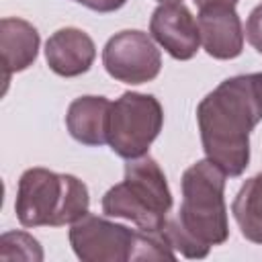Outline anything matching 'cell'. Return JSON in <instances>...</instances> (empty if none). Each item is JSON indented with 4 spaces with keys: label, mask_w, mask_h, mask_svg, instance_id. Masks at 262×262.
<instances>
[{
    "label": "cell",
    "mask_w": 262,
    "mask_h": 262,
    "mask_svg": "<svg viewBox=\"0 0 262 262\" xmlns=\"http://www.w3.org/2000/svg\"><path fill=\"white\" fill-rule=\"evenodd\" d=\"M39 31L25 18L6 16L0 20V51L4 66V82L10 80L12 74L25 72L39 53Z\"/></svg>",
    "instance_id": "11"
},
{
    "label": "cell",
    "mask_w": 262,
    "mask_h": 262,
    "mask_svg": "<svg viewBox=\"0 0 262 262\" xmlns=\"http://www.w3.org/2000/svg\"><path fill=\"white\" fill-rule=\"evenodd\" d=\"M227 174L209 158L184 170L180 188L182 203L176 217H168L164 233L174 248L190 260H201L213 246L227 242L229 221L225 207Z\"/></svg>",
    "instance_id": "2"
},
{
    "label": "cell",
    "mask_w": 262,
    "mask_h": 262,
    "mask_svg": "<svg viewBox=\"0 0 262 262\" xmlns=\"http://www.w3.org/2000/svg\"><path fill=\"white\" fill-rule=\"evenodd\" d=\"M0 260L41 262L43 250L39 242L27 231H6L0 237Z\"/></svg>",
    "instance_id": "14"
},
{
    "label": "cell",
    "mask_w": 262,
    "mask_h": 262,
    "mask_svg": "<svg viewBox=\"0 0 262 262\" xmlns=\"http://www.w3.org/2000/svg\"><path fill=\"white\" fill-rule=\"evenodd\" d=\"M262 121V74L223 80L196 106L205 156L227 176H242L250 164V133Z\"/></svg>",
    "instance_id": "1"
},
{
    "label": "cell",
    "mask_w": 262,
    "mask_h": 262,
    "mask_svg": "<svg viewBox=\"0 0 262 262\" xmlns=\"http://www.w3.org/2000/svg\"><path fill=\"white\" fill-rule=\"evenodd\" d=\"M246 39H248V43L258 51V53H262V4H258L252 12H250V16H248V20H246Z\"/></svg>",
    "instance_id": "15"
},
{
    "label": "cell",
    "mask_w": 262,
    "mask_h": 262,
    "mask_svg": "<svg viewBox=\"0 0 262 262\" xmlns=\"http://www.w3.org/2000/svg\"><path fill=\"white\" fill-rule=\"evenodd\" d=\"M102 66L117 82L145 84L158 78L162 70V53L147 33L127 29L106 41L102 49Z\"/></svg>",
    "instance_id": "7"
},
{
    "label": "cell",
    "mask_w": 262,
    "mask_h": 262,
    "mask_svg": "<svg viewBox=\"0 0 262 262\" xmlns=\"http://www.w3.org/2000/svg\"><path fill=\"white\" fill-rule=\"evenodd\" d=\"M96 57V45L88 33L76 27L55 31L45 43V61L61 78H76L90 70Z\"/></svg>",
    "instance_id": "10"
},
{
    "label": "cell",
    "mask_w": 262,
    "mask_h": 262,
    "mask_svg": "<svg viewBox=\"0 0 262 262\" xmlns=\"http://www.w3.org/2000/svg\"><path fill=\"white\" fill-rule=\"evenodd\" d=\"M172 209V192L164 170L151 156L127 160L123 182L102 196L106 217H123L145 231H160Z\"/></svg>",
    "instance_id": "4"
},
{
    "label": "cell",
    "mask_w": 262,
    "mask_h": 262,
    "mask_svg": "<svg viewBox=\"0 0 262 262\" xmlns=\"http://www.w3.org/2000/svg\"><path fill=\"white\" fill-rule=\"evenodd\" d=\"M137 229L86 213L70 227V246L82 262H129L133 260Z\"/></svg>",
    "instance_id": "6"
},
{
    "label": "cell",
    "mask_w": 262,
    "mask_h": 262,
    "mask_svg": "<svg viewBox=\"0 0 262 262\" xmlns=\"http://www.w3.org/2000/svg\"><path fill=\"white\" fill-rule=\"evenodd\" d=\"M160 4H170V2H182V0H158Z\"/></svg>",
    "instance_id": "18"
},
{
    "label": "cell",
    "mask_w": 262,
    "mask_h": 262,
    "mask_svg": "<svg viewBox=\"0 0 262 262\" xmlns=\"http://www.w3.org/2000/svg\"><path fill=\"white\" fill-rule=\"evenodd\" d=\"M86 8L94 12H115L127 4V0H84L82 2Z\"/></svg>",
    "instance_id": "16"
},
{
    "label": "cell",
    "mask_w": 262,
    "mask_h": 262,
    "mask_svg": "<svg viewBox=\"0 0 262 262\" xmlns=\"http://www.w3.org/2000/svg\"><path fill=\"white\" fill-rule=\"evenodd\" d=\"M239 0H194L196 8H209V6H237Z\"/></svg>",
    "instance_id": "17"
},
{
    "label": "cell",
    "mask_w": 262,
    "mask_h": 262,
    "mask_svg": "<svg viewBox=\"0 0 262 262\" xmlns=\"http://www.w3.org/2000/svg\"><path fill=\"white\" fill-rule=\"evenodd\" d=\"M162 127L164 108L154 94L123 92L111 102L106 137L111 149L125 160L145 156Z\"/></svg>",
    "instance_id": "5"
},
{
    "label": "cell",
    "mask_w": 262,
    "mask_h": 262,
    "mask_svg": "<svg viewBox=\"0 0 262 262\" xmlns=\"http://www.w3.org/2000/svg\"><path fill=\"white\" fill-rule=\"evenodd\" d=\"M231 213L242 235L252 244H262V172L242 184L231 203Z\"/></svg>",
    "instance_id": "13"
},
{
    "label": "cell",
    "mask_w": 262,
    "mask_h": 262,
    "mask_svg": "<svg viewBox=\"0 0 262 262\" xmlns=\"http://www.w3.org/2000/svg\"><path fill=\"white\" fill-rule=\"evenodd\" d=\"M88 186L72 174L29 168L18 178L14 213L23 227L72 225L88 213Z\"/></svg>",
    "instance_id": "3"
},
{
    "label": "cell",
    "mask_w": 262,
    "mask_h": 262,
    "mask_svg": "<svg viewBox=\"0 0 262 262\" xmlns=\"http://www.w3.org/2000/svg\"><path fill=\"white\" fill-rule=\"evenodd\" d=\"M108 113L111 100L104 96H80L70 102L66 113V127L70 135L84 145H104L108 143Z\"/></svg>",
    "instance_id": "12"
},
{
    "label": "cell",
    "mask_w": 262,
    "mask_h": 262,
    "mask_svg": "<svg viewBox=\"0 0 262 262\" xmlns=\"http://www.w3.org/2000/svg\"><path fill=\"white\" fill-rule=\"evenodd\" d=\"M76 2H80V4H82V2H84V0H76Z\"/></svg>",
    "instance_id": "19"
},
{
    "label": "cell",
    "mask_w": 262,
    "mask_h": 262,
    "mask_svg": "<svg viewBox=\"0 0 262 262\" xmlns=\"http://www.w3.org/2000/svg\"><path fill=\"white\" fill-rule=\"evenodd\" d=\"M149 35L178 61L192 59L201 45L196 18L182 2L160 4L149 18Z\"/></svg>",
    "instance_id": "8"
},
{
    "label": "cell",
    "mask_w": 262,
    "mask_h": 262,
    "mask_svg": "<svg viewBox=\"0 0 262 262\" xmlns=\"http://www.w3.org/2000/svg\"><path fill=\"white\" fill-rule=\"evenodd\" d=\"M260 74H262V72H260Z\"/></svg>",
    "instance_id": "20"
},
{
    "label": "cell",
    "mask_w": 262,
    "mask_h": 262,
    "mask_svg": "<svg viewBox=\"0 0 262 262\" xmlns=\"http://www.w3.org/2000/svg\"><path fill=\"white\" fill-rule=\"evenodd\" d=\"M203 49L215 59H235L244 51V27L235 6L201 8L196 16Z\"/></svg>",
    "instance_id": "9"
}]
</instances>
